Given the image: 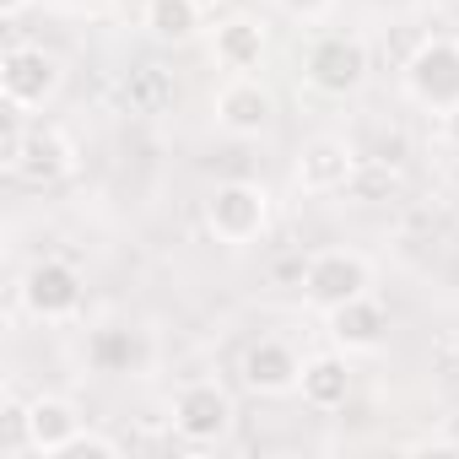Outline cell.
Segmentation results:
<instances>
[{
	"label": "cell",
	"mask_w": 459,
	"mask_h": 459,
	"mask_svg": "<svg viewBox=\"0 0 459 459\" xmlns=\"http://www.w3.org/2000/svg\"><path fill=\"white\" fill-rule=\"evenodd\" d=\"M205 227L227 249H249L271 227V189L255 178H227L205 195Z\"/></svg>",
	"instance_id": "cell-1"
},
{
	"label": "cell",
	"mask_w": 459,
	"mask_h": 459,
	"mask_svg": "<svg viewBox=\"0 0 459 459\" xmlns=\"http://www.w3.org/2000/svg\"><path fill=\"white\" fill-rule=\"evenodd\" d=\"M211 114H216V125L227 135H265L276 125V92L260 76H233V82L216 92Z\"/></svg>",
	"instance_id": "cell-9"
},
{
	"label": "cell",
	"mask_w": 459,
	"mask_h": 459,
	"mask_svg": "<svg viewBox=\"0 0 459 459\" xmlns=\"http://www.w3.org/2000/svg\"><path fill=\"white\" fill-rule=\"evenodd\" d=\"M298 292H303L308 308L330 314V308L373 292V265L357 249H319V255H308V271H303V287Z\"/></svg>",
	"instance_id": "cell-7"
},
{
	"label": "cell",
	"mask_w": 459,
	"mask_h": 459,
	"mask_svg": "<svg viewBox=\"0 0 459 459\" xmlns=\"http://www.w3.org/2000/svg\"><path fill=\"white\" fill-rule=\"evenodd\" d=\"M368 71H373V55H368V44L357 33H319L308 44V55H303V82L319 98H351V92H362Z\"/></svg>",
	"instance_id": "cell-4"
},
{
	"label": "cell",
	"mask_w": 459,
	"mask_h": 459,
	"mask_svg": "<svg viewBox=\"0 0 459 459\" xmlns=\"http://www.w3.org/2000/svg\"><path fill=\"white\" fill-rule=\"evenodd\" d=\"M298 394H303V405L319 411V416L341 411V405L351 400V362H346V351L303 357V384H298Z\"/></svg>",
	"instance_id": "cell-15"
},
{
	"label": "cell",
	"mask_w": 459,
	"mask_h": 459,
	"mask_svg": "<svg viewBox=\"0 0 459 459\" xmlns=\"http://www.w3.org/2000/svg\"><path fill=\"white\" fill-rule=\"evenodd\" d=\"M233 394H227V384H216V378H189V384H178L173 389V400H168V427H173V437L178 443H189V448H211V443H221L227 432H233Z\"/></svg>",
	"instance_id": "cell-2"
},
{
	"label": "cell",
	"mask_w": 459,
	"mask_h": 459,
	"mask_svg": "<svg viewBox=\"0 0 459 459\" xmlns=\"http://www.w3.org/2000/svg\"><path fill=\"white\" fill-rule=\"evenodd\" d=\"M400 82H405V98H411L416 108L448 114V108L459 103V39H454V33L421 39V44L411 49V60H405Z\"/></svg>",
	"instance_id": "cell-3"
},
{
	"label": "cell",
	"mask_w": 459,
	"mask_h": 459,
	"mask_svg": "<svg viewBox=\"0 0 459 459\" xmlns=\"http://www.w3.org/2000/svg\"><path fill=\"white\" fill-rule=\"evenodd\" d=\"M265 55H271V33H265V22H255V17H221L216 28H211V60L221 65V71H233V76H255L260 65H265Z\"/></svg>",
	"instance_id": "cell-13"
},
{
	"label": "cell",
	"mask_w": 459,
	"mask_h": 459,
	"mask_svg": "<svg viewBox=\"0 0 459 459\" xmlns=\"http://www.w3.org/2000/svg\"><path fill=\"white\" fill-rule=\"evenodd\" d=\"M71 173H76V141L55 119H33L28 125V141H22V152L12 162V178L28 184V189H55Z\"/></svg>",
	"instance_id": "cell-8"
},
{
	"label": "cell",
	"mask_w": 459,
	"mask_h": 459,
	"mask_svg": "<svg viewBox=\"0 0 459 459\" xmlns=\"http://www.w3.org/2000/svg\"><path fill=\"white\" fill-rule=\"evenodd\" d=\"M28 6H33V0H0V17H6V22H17Z\"/></svg>",
	"instance_id": "cell-24"
},
{
	"label": "cell",
	"mask_w": 459,
	"mask_h": 459,
	"mask_svg": "<svg viewBox=\"0 0 459 459\" xmlns=\"http://www.w3.org/2000/svg\"><path fill=\"white\" fill-rule=\"evenodd\" d=\"M276 6L292 17V22H303V28H314V22H325L330 12H335V0H276Z\"/></svg>",
	"instance_id": "cell-22"
},
{
	"label": "cell",
	"mask_w": 459,
	"mask_h": 459,
	"mask_svg": "<svg viewBox=\"0 0 459 459\" xmlns=\"http://www.w3.org/2000/svg\"><path fill=\"white\" fill-rule=\"evenodd\" d=\"M351 205H384V200H400V173H394V162H357V173H351V184L341 189Z\"/></svg>",
	"instance_id": "cell-19"
},
{
	"label": "cell",
	"mask_w": 459,
	"mask_h": 459,
	"mask_svg": "<svg viewBox=\"0 0 459 459\" xmlns=\"http://www.w3.org/2000/svg\"><path fill=\"white\" fill-rule=\"evenodd\" d=\"M357 162H362V157H357L341 135H314V141H303V152H298V162H292V178H298L303 195H341V189L351 184Z\"/></svg>",
	"instance_id": "cell-10"
},
{
	"label": "cell",
	"mask_w": 459,
	"mask_h": 459,
	"mask_svg": "<svg viewBox=\"0 0 459 459\" xmlns=\"http://www.w3.org/2000/svg\"><path fill=\"white\" fill-rule=\"evenodd\" d=\"M195 6H200V12H216V0H195Z\"/></svg>",
	"instance_id": "cell-26"
},
{
	"label": "cell",
	"mask_w": 459,
	"mask_h": 459,
	"mask_svg": "<svg viewBox=\"0 0 459 459\" xmlns=\"http://www.w3.org/2000/svg\"><path fill=\"white\" fill-rule=\"evenodd\" d=\"M17 303H22L33 319H44V325H65V319L82 314L87 281H82V271H76L71 260H55V255H49V260H33V265L22 271Z\"/></svg>",
	"instance_id": "cell-5"
},
{
	"label": "cell",
	"mask_w": 459,
	"mask_h": 459,
	"mask_svg": "<svg viewBox=\"0 0 459 459\" xmlns=\"http://www.w3.org/2000/svg\"><path fill=\"white\" fill-rule=\"evenodd\" d=\"M60 82H65V65L44 44H12L6 55H0V103H12L22 114L55 103Z\"/></svg>",
	"instance_id": "cell-6"
},
{
	"label": "cell",
	"mask_w": 459,
	"mask_h": 459,
	"mask_svg": "<svg viewBox=\"0 0 459 459\" xmlns=\"http://www.w3.org/2000/svg\"><path fill=\"white\" fill-rule=\"evenodd\" d=\"M437 135H443L448 146H459V103H454L448 114H437Z\"/></svg>",
	"instance_id": "cell-23"
},
{
	"label": "cell",
	"mask_w": 459,
	"mask_h": 459,
	"mask_svg": "<svg viewBox=\"0 0 459 459\" xmlns=\"http://www.w3.org/2000/svg\"><path fill=\"white\" fill-rule=\"evenodd\" d=\"M205 12L195 6V0H146L141 6V28L157 39V44H189L200 33Z\"/></svg>",
	"instance_id": "cell-18"
},
{
	"label": "cell",
	"mask_w": 459,
	"mask_h": 459,
	"mask_svg": "<svg viewBox=\"0 0 459 459\" xmlns=\"http://www.w3.org/2000/svg\"><path fill=\"white\" fill-rule=\"evenodd\" d=\"M238 373H244V384H249L255 394L281 400V394H298V384H303V357H298L287 341L265 335V341H255V346L244 351Z\"/></svg>",
	"instance_id": "cell-12"
},
{
	"label": "cell",
	"mask_w": 459,
	"mask_h": 459,
	"mask_svg": "<svg viewBox=\"0 0 459 459\" xmlns=\"http://www.w3.org/2000/svg\"><path fill=\"white\" fill-rule=\"evenodd\" d=\"M119 103H125V114H135V119H162V114L178 103V82H173V71H162V65H135V71L119 82Z\"/></svg>",
	"instance_id": "cell-17"
},
{
	"label": "cell",
	"mask_w": 459,
	"mask_h": 459,
	"mask_svg": "<svg viewBox=\"0 0 459 459\" xmlns=\"http://www.w3.org/2000/svg\"><path fill=\"white\" fill-rule=\"evenodd\" d=\"M28 421H33V454H44V459H60L71 448V437L87 427L82 411H76V400H65V394L28 400Z\"/></svg>",
	"instance_id": "cell-16"
},
{
	"label": "cell",
	"mask_w": 459,
	"mask_h": 459,
	"mask_svg": "<svg viewBox=\"0 0 459 459\" xmlns=\"http://www.w3.org/2000/svg\"><path fill=\"white\" fill-rule=\"evenodd\" d=\"M87 368L103 373V378H130V373H146L152 368V341L141 330H125V325H103L87 335Z\"/></svg>",
	"instance_id": "cell-14"
},
{
	"label": "cell",
	"mask_w": 459,
	"mask_h": 459,
	"mask_svg": "<svg viewBox=\"0 0 459 459\" xmlns=\"http://www.w3.org/2000/svg\"><path fill=\"white\" fill-rule=\"evenodd\" d=\"M60 459H119V437H108V432H92V427H82V432L71 437V448H65Z\"/></svg>",
	"instance_id": "cell-21"
},
{
	"label": "cell",
	"mask_w": 459,
	"mask_h": 459,
	"mask_svg": "<svg viewBox=\"0 0 459 459\" xmlns=\"http://www.w3.org/2000/svg\"><path fill=\"white\" fill-rule=\"evenodd\" d=\"M325 319H330L335 351H346V357H373V351H384V341H389V308H384L373 292H362V298L330 308Z\"/></svg>",
	"instance_id": "cell-11"
},
{
	"label": "cell",
	"mask_w": 459,
	"mask_h": 459,
	"mask_svg": "<svg viewBox=\"0 0 459 459\" xmlns=\"http://www.w3.org/2000/svg\"><path fill=\"white\" fill-rule=\"evenodd\" d=\"M448 357H454V362H459V335H448Z\"/></svg>",
	"instance_id": "cell-25"
},
{
	"label": "cell",
	"mask_w": 459,
	"mask_h": 459,
	"mask_svg": "<svg viewBox=\"0 0 459 459\" xmlns=\"http://www.w3.org/2000/svg\"><path fill=\"white\" fill-rule=\"evenodd\" d=\"M22 454H33V421H28V400L6 389V400H0V459H22Z\"/></svg>",
	"instance_id": "cell-20"
}]
</instances>
